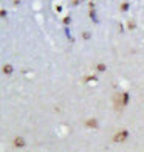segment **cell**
Segmentation results:
<instances>
[{
  "instance_id": "7a4b0ae2",
  "label": "cell",
  "mask_w": 144,
  "mask_h": 152,
  "mask_svg": "<svg viewBox=\"0 0 144 152\" xmlns=\"http://www.w3.org/2000/svg\"><path fill=\"white\" fill-rule=\"evenodd\" d=\"M14 146H17V148H22V146H25V141H23V138L16 137V138H14Z\"/></svg>"
},
{
  "instance_id": "8992f818",
  "label": "cell",
  "mask_w": 144,
  "mask_h": 152,
  "mask_svg": "<svg viewBox=\"0 0 144 152\" xmlns=\"http://www.w3.org/2000/svg\"><path fill=\"white\" fill-rule=\"evenodd\" d=\"M105 70V65L104 64H98V72H104Z\"/></svg>"
},
{
  "instance_id": "277c9868",
  "label": "cell",
  "mask_w": 144,
  "mask_h": 152,
  "mask_svg": "<svg viewBox=\"0 0 144 152\" xmlns=\"http://www.w3.org/2000/svg\"><path fill=\"white\" fill-rule=\"evenodd\" d=\"M3 72H5V73H8V75L12 73V67H11V65H5V67H3Z\"/></svg>"
},
{
  "instance_id": "5b68a950",
  "label": "cell",
  "mask_w": 144,
  "mask_h": 152,
  "mask_svg": "<svg viewBox=\"0 0 144 152\" xmlns=\"http://www.w3.org/2000/svg\"><path fill=\"white\" fill-rule=\"evenodd\" d=\"M127 101H129V95L127 93H122V104H127Z\"/></svg>"
},
{
  "instance_id": "ba28073f",
  "label": "cell",
  "mask_w": 144,
  "mask_h": 152,
  "mask_svg": "<svg viewBox=\"0 0 144 152\" xmlns=\"http://www.w3.org/2000/svg\"><path fill=\"white\" fill-rule=\"evenodd\" d=\"M70 20H71L70 17H65V19H64V23H65V25H67V23H70Z\"/></svg>"
},
{
  "instance_id": "52a82bcc",
  "label": "cell",
  "mask_w": 144,
  "mask_h": 152,
  "mask_svg": "<svg viewBox=\"0 0 144 152\" xmlns=\"http://www.w3.org/2000/svg\"><path fill=\"white\" fill-rule=\"evenodd\" d=\"M121 10H122V11H127V10H129V3H122V5H121Z\"/></svg>"
},
{
  "instance_id": "3957f363",
  "label": "cell",
  "mask_w": 144,
  "mask_h": 152,
  "mask_svg": "<svg viewBox=\"0 0 144 152\" xmlns=\"http://www.w3.org/2000/svg\"><path fill=\"white\" fill-rule=\"evenodd\" d=\"M85 126L87 127H96V126H98V123H96V120H87Z\"/></svg>"
},
{
  "instance_id": "6da1fadb",
  "label": "cell",
  "mask_w": 144,
  "mask_h": 152,
  "mask_svg": "<svg viewBox=\"0 0 144 152\" xmlns=\"http://www.w3.org/2000/svg\"><path fill=\"white\" fill-rule=\"evenodd\" d=\"M127 137H129V132H127V130H121V132H118V134L115 135V138H113V140L121 143V141H124Z\"/></svg>"
}]
</instances>
